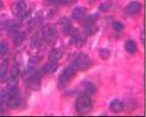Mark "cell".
<instances>
[{
  "label": "cell",
  "mask_w": 146,
  "mask_h": 117,
  "mask_svg": "<svg viewBox=\"0 0 146 117\" xmlns=\"http://www.w3.org/2000/svg\"><path fill=\"white\" fill-rule=\"evenodd\" d=\"M31 46L32 48H39L41 46V37L38 34H34L31 39Z\"/></svg>",
  "instance_id": "obj_19"
},
{
  "label": "cell",
  "mask_w": 146,
  "mask_h": 117,
  "mask_svg": "<svg viewBox=\"0 0 146 117\" xmlns=\"http://www.w3.org/2000/svg\"><path fill=\"white\" fill-rule=\"evenodd\" d=\"M17 28V24L15 21L8 20L3 24V29H5L7 31H14Z\"/></svg>",
  "instance_id": "obj_18"
},
{
  "label": "cell",
  "mask_w": 146,
  "mask_h": 117,
  "mask_svg": "<svg viewBox=\"0 0 146 117\" xmlns=\"http://www.w3.org/2000/svg\"><path fill=\"white\" fill-rule=\"evenodd\" d=\"M92 108V101L86 94L80 95L76 102V110L78 114H86Z\"/></svg>",
  "instance_id": "obj_1"
},
{
  "label": "cell",
  "mask_w": 146,
  "mask_h": 117,
  "mask_svg": "<svg viewBox=\"0 0 146 117\" xmlns=\"http://www.w3.org/2000/svg\"><path fill=\"white\" fill-rule=\"evenodd\" d=\"M99 56L104 60H107L111 56V50L108 49H102L99 51Z\"/></svg>",
  "instance_id": "obj_22"
},
{
  "label": "cell",
  "mask_w": 146,
  "mask_h": 117,
  "mask_svg": "<svg viewBox=\"0 0 146 117\" xmlns=\"http://www.w3.org/2000/svg\"><path fill=\"white\" fill-rule=\"evenodd\" d=\"M12 14L16 17H24L26 14V4L25 1H18L11 6Z\"/></svg>",
  "instance_id": "obj_6"
},
{
  "label": "cell",
  "mask_w": 146,
  "mask_h": 117,
  "mask_svg": "<svg viewBox=\"0 0 146 117\" xmlns=\"http://www.w3.org/2000/svg\"><path fill=\"white\" fill-rule=\"evenodd\" d=\"M98 18V14H91L90 16L87 17L86 18V22L87 24H95Z\"/></svg>",
  "instance_id": "obj_24"
},
{
  "label": "cell",
  "mask_w": 146,
  "mask_h": 117,
  "mask_svg": "<svg viewBox=\"0 0 146 117\" xmlns=\"http://www.w3.org/2000/svg\"><path fill=\"white\" fill-rule=\"evenodd\" d=\"M42 77H43V71L42 70L41 71L40 70L32 71L28 75V77L26 78V82L31 86V88L39 89Z\"/></svg>",
  "instance_id": "obj_5"
},
{
  "label": "cell",
  "mask_w": 146,
  "mask_h": 117,
  "mask_svg": "<svg viewBox=\"0 0 146 117\" xmlns=\"http://www.w3.org/2000/svg\"><path fill=\"white\" fill-rule=\"evenodd\" d=\"M112 27H113V29L115 30H117V31H121L123 29V24H122V23H120V22H114L113 24H112Z\"/></svg>",
  "instance_id": "obj_27"
},
{
  "label": "cell",
  "mask_w": 146,
  "mask_h": 117,
  "mask_svg": "<svg viewBox=\"0 0 146 117\" xmlns=\"http://www.w3.org/2000/svg\"><path fill=\"white\" fill-rule=\"evenodd\" d=\"M7 99H8V95L6 90H0V104H2Z\"/></svg>",
  "instance_id": "obj_25"
},
{
  "label": "cell",
  "mask_w": 146,
  "mask_h": 117,
  "mask_svg": "<svg viewBox=\"0 0 146 117\" xmlns=\"http://www.w3.org/2000/svg\"><path fill=\"white\" fill-rule=\"evenodd\" d=\"M20 104H21V97L18 95V94L8 98V105L11 108H16L17 107H19Z\"/></svg>",
  "instance_id": "obj_15"
},
{
  "label": "cell",
  "mask_w": 146,
  "mask_h": 117,
  "mask_svg": "<svg viewBox=\"0 0 146 117\" xmlns=\"http://www.w3.org/2000/svg\"><path fill=\"white\" fill-rule=\"evenodd\" d=\"M85 11L86 10L84 7H82V6L76 7L75 9H73L71 12V17L73 19H75V20H79V19H82L84 17Z\"/></svg>",
  "instance_id": "obj_11"
},
{
  "label": "cell",
  "mask_w": 146,
  "mask_h": 117,
  "mask_svg": "<svg viewBox=\"0 0 146 117\" xmlns=\"http://www.w3.org/2000/svg\"><path fill=\"white\" fill-rule=\"evenodd\" d=\"M8 50V46L5 42H0V55H5Z\"/></svg>",
  "instance_id": "obj_26"
},
{
  "label": "cell",
  "mask_w": 146,
  "mask_h": 117,
  "mask_svg": "<svg viewBox=\"0 0 146 117\" xmlns=\"http://www.w3.org/2000/svg\"><path fill=\"white\" fill-rule=\"evenodd\" d=\"M98 27L95 25V24H86L84 27V32L87 35H93L97 32Z\"/></svg>",
  "instance_id": "obj_21"
},
{
  "label": "cell",
  "mask_w": 146,
  "mask_h": 117,
  "mask_svg": "<svg viewBox=\"0 0 146 117\" xmlns=\"http://www.w3.org/2000/svg\"><path fill=\"white\" fill-rule=\"evenodd\" d=\"M43 33V39L50 45L55 44L57 41V31L52 25L50 24H46L42 30Z\"/></svg>",
  "instance_id": "obj_4"
},
{
  "label": "cell",
  "mask_w": 146,
  "mask_h": 117,
  "mask_svg": "<svg viewBox=\"0 0 146 117\" xmlns=\"http://www.w3.org/2000/svg\"><path fill=\"white\" fill-rule=\"evenodd\" d=\"M9 63L7 60H5L0 64V83H3L6 81V73L8 70Z\"/></svg>",
  "instance_id": "obj_13"
},
{
  "label": "cell",
  "mask_w": 146,
  "mask_h": 117,
  "mask_svg": "<svg viewBox=\"0 0 146 117\" xmlns=\"http://www.w3.org/2000/svg\"><path fill=\"white\" fill-rule=\"evenodd\" d=\"M58 64L57 62L50 61L49 63H47L43 66L42 71L43 73H54L58 69Z\"/></svg>",
  "instance_id": "obj_14"
},
{
  "label": "cell",
  "mask_w": 146,
  "mask_h": 117,
  "mask_svg": "<svg viewBox=\"0 0 146 117\" xmlns=\"http://www.w3.org/2000/svg\"><path fill=\"white\" fill-rule=\"evenodd\" d=\"M142 8V5L140 2L137 1H132L130 4H128L124 9V11L127 15L133 16L140 12Z\"/></svg>",
  "instance_id": "obj_7"
},
{
  "label": "cell",
  "mask_w": 146,
  "mask_h": 117,
  "mask_svg": "<svg viewBox=\"0 0 146 117\" xmlns=\"http://www.w3.org/2000/svg\"><path fill=\"white\" fill-rule=\"evenodd\" d=\"M76 69L72 67V65H69L66 69H64V71L61 73V75L58 77V87L60 89L65 88L68 83H70V79L75 75Z\"/></svg>",
  "instance_id": "obj_3"
},
{
  "label": "cell",
  "mask_w": 146,
  "mask_h": 117,
  "mask_svg": "<svg viewBox=\"0 0 146 117\" xmlns=\"http://www.w3.org/2000/svg\"><path fill=\"white\" fill-rule=\"evenodd\" d=\"M84 89H85V94L88 95H92L96 92L95 85L92 83H90V82L84 83Z\"/></svg>",
  "instance_id": "obj_20"
},
{
  "label": "cell",
  "mask_w": 146,
  "mask_h": 117,
  "mask_svg": "<svg viewBox=\"0 0 146 117\" xmlns=\"http://www.w3.org/2000/svg\"><path fill=\"white\" fill-rule=\"evenodd\" d=\"M125 50L128 53L134 54L137 50V44L133 40H128L124 44Z\"/></svg>",
  "instance_id": "obj_17"
},
{
  "label": "cell",
  "mask_w": 146,
  "mask_h": 117,
  "mask_svg": "<svg viewBox=\"0 0 146 117\" xmlns=\"http://www.w3.org/2000/svg\"><path fill=\"white\" fill-rule=\"evenodd\" d=\"M71 65L77 71L85 70L91 66V61L87 55L84 53H79L78 56L75 58V60L72 62Z\"/></svg>",
  "instance_id": "obj_2"
},
{
  "label": "cell",
  "mask_w": 146,
  "mask_h": 117,
  "mask_svg": "<svg viewBox=\"0 0 146 117\" xmlns=\"http://www.w3.org/2000/svg\"><path fill=\"white\" fill-rule=\"evenodd\" d=\"M123 108H124V105L123 102H121L120 100L115 99V100H112L111 103H110V109L115 114L121 113L123 110Z\"/></svg>",
  "instance_id": "obj_9"
},
{
  "label": "cell",
  "mask_w": 146,
  "mask_h": 117,
  "mask_svg": "<svg viewBox=\"0 0 146 117\" xmlns=\"http://www.w3.org/2000/svg\"><path fill=\"white\" fill-rule=\"evenodd\" d=\"M76 32H74V29H73L70 35H72V39H74V44L77 47H82L85 44V37L78 32L77 30H75Z\"/></svg>",
  "instance_id": "obj_10"
},
{
  "label": "cell",
  "mask_w": 146,
  "mask_h": 117,
  "mask_svg": "<svg viewBox=\"0 0 146 117\" xmlns=\"http://www.w3.org/2000/svg\"><path fill=\"white\" fill-rule=\"evenodd\" d=\"M63 56V52L59 49H52L49 53V59L52 62H58Z\"/></svg>",
  "instance_id": "obj_12"
},
{
  "label": "cell",
  "mask_w": 146,
  "mask_h": 117,
  "mask_svg": "<svg viewBox=\"0 0 146 117\" xmlns=\"http://www.w3.org/2000/svg\"><path fill=\"white\" fill-rule=\"evenodd\" d=\"M108 8H109V5H108L107 4H103V5L99 7V9H100L101 11H106Z\"/></svg>",
  "instance_id": "obj_28"
},
{
  "label": "cell",
  "mask_w": 146,
  "mask_h": 117,
  "mask_svg": "<svg viewBox=\"0 0 146 117\" xmlns=\"http://www.w3.org/2000/svg\"><path fill=\"white\" fill-rule=\"evenodd\" d=\"M59 24L61 26V29H62V31L64 35H70L73 29H72V26H71V23L70 21L69 20L68 18L66 17H62L59 21Z\"/></svg>",
  "instance_id": "obj_8"
},
{
  "label": "cell",
  "mask_w": 146,
  "mask_h": 117,
  "mask_svg": "<svg viewBox=\"0 0 146 117\" xmlns=\"http://www.w3.org/2000/svg\"><path fill=\"white\" fill-rule=\"evenodd\" d=\"M20 74V70H19V67L14 65L11 69V78L12 79H17L18 75Z\"/></svg>",
  "instance_id": "obj_23"
},
{
  "label": "cell",
  "mask_w": 146,
  "mask_h": 117,
  "mask_svg": "<svg viewBox=\"0 0 146 117\" xmlns=\"http://www.w3.org/2000/svg\"><path fill=\"white\" fill-rule=\"evenodd\" d=\"M26 34L25 31H17L14 36V44L16 46H19L25 40Z\"/></svg>",
  "instance_id": "obj_16"
}]
</instances>
